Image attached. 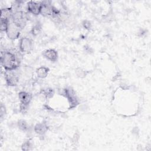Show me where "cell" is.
I'll list each match as a JSON object with an SVG mask.
<instances>
[{"instance_id": "cell-12", "label": "cell", "mask_w": 151, "mask_h": 151, "mask_svg": "<svg viewBox=\"0 0 151 151\" xmlns=\"http://www.w3.org/2000/svg\"><path fill=\"white\" fill-rule=\"evenodd\" d=\"M42 94L47 98H51L53 96L54 94V91L51 88H47L42 91Z\"/></svg>"}, {"instance_id": "cell-8", "label": "cell", "mask_w": 151, "mask_h": 151, "mask_svg": "<svg viewBox=\"0 0 151 151\" xmlns=\"http://www.w3.org/2000/svg\"><path fill=\"white\" fill-rule=\"evenodd\" d=\"M19 100L21 101V103L23 104H29L31 99H32V96L30 93L25 92V91H21L19 93L18 95Z\"/></svg>"}, {"instance_id": "cell-1", "label": "cell", "mask_w": 151, "mask_h": 151, "mask_svg": "<svg viewBox=\"0 0 151 151\" xmlns=\"http://www.w3.org/2000/svg\"><path fill=\"white\" fill-rule=\"evenodd\" d=\"M1 61L2 66L5 70H16L19 66V60L17 55L10 51H2Z\"/></svg>"}, {"instance_id": "cell-4", "label": "cell", "mask_w": 151, "mask_h": 151, "mask_svg": "<svg viewBox=\"0 0 151 151\" xmlns=\"http://www.w3.org/2000/svg\"><path fill=\"white\" fill-rule=\"evenodd\" d=\"M14 70H6L4 73L6 83L10 86H16L19 81V76L14 72Z\"/></svg>"}, {"instance_id": "cell-17", "label": "cell", "mask_w": 151, "mask_h": 151, "mask_svg": "<svg viewBox=\"0 0 151 151\" xmlns=\"http://www.w3.org/2000/svg\"><path fill=\"white\" fill-rule=\"evenodd\" d=\"M83 25L84 27V28H86V29H90L91 27V24L89 21H85L83 22Z\"/></svg>"}, {"instance_id": "cell-6", "label": "cell", "mask_w": 151, "mask_h": 151, "mask_svg": "<svg viewBox=\"0 0 151 151\" xmlns=\"http://www.w3.org/2000/svg\"><path fill=\"white\" fill-rule=\"evenodd\" d=\"M41 7H42L41 2H36V1H31L27 3V9L28 12L35 15L40 14Z\"/></svg>"}, {"instance_id": "cell-16", "label": "cell", "mask_w": 151, "mask_h": 151, "mask_svg": "<svg viewBox=\"0 0 151 151\" xmlns=\"http://www.w3.org/2000/svg\"><path fill=\"white\" fill-rule=\"evenodd\" d=\"M77 72V74L78 76L81 77H84V76L86 75L84 74V71L81 68H78L76 71Z\"/></svg>"}, {"instance_id": "cell-3", "label": "cell", "mask_w": 151, "mask_h": 151, "mask_svg": "<svg viewBox=\"0 0 151 151\" xmlns=\"http://www.w3.org/2000/svg\"><path fill=\"white\" fill-rule=\"evenodd\" d=\"M21 29H20L17 25H16L11 19L9 21L6 33L9 39L15 40L19 37Z\"/></svg>"}, {"instance_id": "cell-14", "label": "cell", "mask_w": 151, "mask_h": 151, "mask_svg": "<svg viewBox=\"0 0 151 151\" xmlns=\"http://www.w3.org/2000/svg\"><path fill=\"white\" fill-rule=\"evenodd\" d=\"M31 145L29 141H27L24 142L22 145V149L23 150H29L31 149Z\"/></svg>"}, {"instance_id": "cell-7", "label": "cell", "mask_w": 151, "mask_h": 151, "mask_svg": "<svg viewBox=\"0 0 151 151\" xmlns=\"http://www.w3.org/2000/svg\"><path fill=\"white\" fill-rule=\"evenodd\" d=\"M43 56L51 61H55L58 58V54L57 51L53 49H48L45 50L42 52Z\"/></svg>"}, {"instance_id": "cell-15", "label": "cell", "mask_w": 151, "mask_h": 151, "mask_svg": "<svg viewBox=\"0 0 151 151\" xmlns=\"http://www.w3.org/2000/svg\"><path fill=\"white\" fill-rule=\"evenodd\" d=\"M28 105L29 104L21 103V104H20V111L22 113H26L28 110Z\"/></svg>"}, {"instance_id": "cell-10", "label": "cell", "mask_w": 151, "mask_h": 151, "mask_svg": "<svg viewBox=\"0 0 151 151\" xmlns=\"http://www.w3.org/2000/svg\"><path fill=\"white\" fill-rule=\"evenodd\" d=\"M35 132L39 134H44L48 130V126L45 123H38L35 125L34 128Z\"/></svg>"}, {"instance_id": "cell-2", "label": "cell", "mask_w": 151, "mask_h": 151, "mask_svg": "<svg viewBox=\"0 0 151 151\" xmlns=\"http://www.w3.org/2000/svg\"><path fill=\"white\" fill-rule=\"evenodd\" d=\"M27 19L28 18L27 14L22 11L18 9L15 11H12L11 20L20 29L24 28L26 25Z\"/></svg>"}, {"instance_id": "cell-13", "label": "cell", "mask_w": 151, "mask_h": 151, "mask_svg": "<svg viewBox=\"0 0 151 151\" xmlns=\"http://www.w3.org/2000/svg\"><path fill=\"white\" fill-rule=\"evenodd\" d=\"M18 126L19 128L22 130H26L28 129V125L27 122L24 120H20L18 121Z\"/></svg>"}, {"instance_id": "cell-11", "label": "cell", "mask_w": 151, "mask_h": 151, "mask_svg": "<svg viewBox=\"0 0 151 151\" xmlns=\"http://www.w3.org/2000/svg\"><path fill=\"white\" fill-rule=\"evenodd\" d=\"M49 69L45 67H41L38 68L36 72L37 76L40 78H45L48 73Z\"/></svg>"}, {"instance_id": "cell-5", "label": "cell", "mask_w": 151, "mask_h": 151, "mask_svg": "<svg viewBox=\"0 0 151 151\" xmlns=\"http://www.w3.org/2000/svg\"><path fill=\"white\" fill-rule=\"evenodd\" d=\"M19 47L20 51L24 54L29 53L33 48L32 41L27 37H24L21 39Z\"/></svg>"}, {"instance_id": "cell-9", "label": "cell", "mask_w": 151, "mask_h": 151, "mask_svg": "<svg viewBox=\"0 0 151 151\" xmlns=\"http://www.w3.org/2000/svg\"><path fill=\"white\" fill-rule=\"evenodd\" d=\"M12 15V9L11 8H5L1 10V19H11Z\"/></svg>"}]
</instances>
